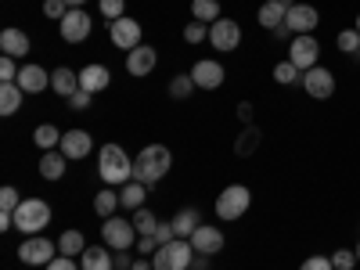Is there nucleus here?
Instances as JSON below:
<instances>
[{"mask_svg": "<svg viewBox=\"0 0 360 270\" xmlns=\"http://www.w3.org/2000/svg\"><path fill=\"white\" fill-rule=\"evenodd\" d=\"M98 173L108 188H119V184H130L134 180V162L119 144H105L98 152Z\"/></svg>", "mask_w": 360, "mask_h": 270, "instance_id": "obj_1", "label": "nucleus"}, {"mask_svg": "<svg viewBox=\"0 0 360 270\" xmlns=\"http://www.w3.org/2000/svg\"><path fill=\"white\" fill-rule=\"evenodd\" d=\"M173 166V155L166 144H148L144 152L137 155L134 162V180H141V184H155V180H162Z\"/></svg>", "mask_w": 360, "mask_h": 270, "instance_id": "obj_2", "label": "nucleus"}, {"mask_svg": "<svg viewBox=\"0 0 360 270\" xmlns=\"http://www.w3.org/2000/svg\"><path fill=\"white\" fill-rule=\"evenodd\" d=\"M155 270H191L195 263V245L188 238H173V242L159 245V252L152 256Z\"/></svg>", "mask_w": 360, "mask_h": 270, "instance_id": "obj_3", "label": "nucleus"}, {"mask_svg": "<svg viewBox=\"0 0 360 270\" xmlns=\"http://www.w3.org/2000/svg\"><path fill=\"white\" fill-rule=\"evenodd\" d=\"M51 224V205L44 198H22V205L15 209V227L22 234H40Z\"/></svg>", "mask_w": 360, "mask_h": 270, "instance_id": "obj_4", "label": "nucleus"}, {"mask_svg": "<svg viewBox=\"0 0 360 270\" xmlns=\"http://www.w3.org/2000/svg\"><path fill=\"white\" fill-rule=\"evenodd\" d=\"M249 205H252V191L245 184H231L217 198V217L220 220H242L249 213Z\"/></svg>", "mask_w": 360, "mask_h": 270, "instance_id": "obj_5", "label": "nucleus"}, {"mask_svg": "<svg viewBox=\"0 0 360 270\" xmlns=\"http://www.w3.org/2000/svg\"><path fill=\"white\" fill-rule=\"evenodd\" d=\"M101 238H105V245H108L112 252H127V249L134 245V238H141V234H137L134 220H123V217H108V220L101 224Z\"/></svg>", "mask_w": 360, "mask_h": 270, "instance_id": "obj_6", "label": "nucleus"}, {"mask_svg": "<svg viewBox=\"0 0 360 270\" xmlns=\"http://www.w3.org/2000/svg\"><path fill=\"white\" fill-rule=\"evenodd\" d=\"M54 252H58V245H51V238L29 234L25 242H22V249H18V259H22L25 266H47V263L54 259Z\"/></svg>", "mask_w": 360, "mask_h": 270, "instance_id": "obj_7", "label": "nucleus"}, {"mask_svg": "<svg viewBox=\"0 0 360 270\" xmlns=\"http://www.w3.org/2000/svg\"><path fill=\"white\" fill-rule=\"evenodd\" d=\"M108 40L119 47V51H134V47H141V22L137 18H115V22H108Z\"/></svg>", "mask_w": 360, "mask_h": 270, "instance_id": "obj_8", "label": "nucleus"}, {"mask_svg": "<svg viewBox=\"0 0 360 270\" xmlns=\"http://www.w3.org/2000/svg\"><path fill=\"white\" fill-rule=\"evenodd\" d=\"M303 90L310 98H317V101H328L335 94V76H332V69H324V65H314V69H307L303 72Z\"/></svg>", "mask_w": 360, "mask_h": 270, "instance_id": "obj_9", "label": "nucleus"}, {"mask_svg": "<svg viewBox=\"0 0 360 270\" xmlns=\"http://www.w3.org/2000/svg\"><path fill=\"white\" fill-rule=\"evenodd\" d=\"M285 25L295 37H314V29L321 25V15H317L314 4H292L288 15H285Z\"/></svg>", "mask_w": 360, "mask_h": 270, "instance_id": "obj_10", "label": "nucleus"}, {"mask_svg": "<svg viewBox=\"0 0 360 270\" xmlns=\"http://www.w3.org/2000/svg\"><path fill=\"white\" fill-rule=\"evenodd\" d=\"M317 58H321V44H317L314 37H292V44H288V62H292L299 72L314 69Z\"/></svg>", "mask_w": 360, "mask_h": 270, "instance_id": "obj_11", "label": "nucleus"}, {"mask_svg": "<svg viewBox=\"0 0 360 270\" xmlns=\"http://www.w3.org/2000/svg\"><path fill=\"white\" fill-rule=\"evenodd\" d=\"M58 29H62V40L65 44H83L90 37V29H94V22H90V15L83 8H69V15L58 22Z\"/></svg>", "mask_w": 360, "mask_h": 270, "instance_id": "obj_12", "label": "nucleus"}, {"mask_svg": "<svg viewBox=\"0 0 360 270\" xmlns=\"http://www.w3.org/2000/svg\"><path fill=\"white\" fill-rule=\"evenodd\" d=\"M209 44H213L217 51H238V44H242V25L231 22V18H217L213 25H209Z\"/></svg>", "mask_w": 360, "mask_h": 270, "instance_id": "obj_13", "label": "nucleus"}, {"mask_svg": "<svg viewBox=\"0 0 360 270\" xmlns=\"http://www.w3.org/2000/svg\"><path fill=\"white\" fill-rule=\"evenodd\" d=\"M188 242L195 245L198 256H217V252H224V231L213 227V224H198V231L188 238Z\"/></svg>", "mask_w": 360, "mask_h": 270, "instance_id": "obj_14", "label": "nucleus"}, {"mask_svg": "<svg viewBox=\"0 0 360 270\" xmlns=\"http://www.w3.org/2000/svg\"><path fill=\"white\" fill-rule=\"evenodd\" d=\"M191 79H195L198 90H217V86H224L227 72H224L220 62H213V58H202V62H195V69H191Z\"/></svg>", "mask_w": 360, "mask_h": 270, "instance_id": "obj_15", "label": "nucleus"}, {"mask_svg": "<svg viewBox=\"0 0 360 270\" xmlns=\"http://www.w3.org/2000/svg\"><path fill=\"white\" fill-rule=\"evenodd\" d=\"M58 152H65V159H86L90 152H94V137H90L86 130H65L62 134V148Z\"/></svg>", "mask_w": 360, "mask_h": 270, "instance_id": "obj_16", "label": "nucleus"}, {"mask_svg": "<svg viewBox=\"0 0 360 270\" xmlns=\"http://www.w3.org/2000/svg\"><path fill=\"white\" fill-rule=\"evenodd\" d=\"M155 65H159V51L148 47V44H141V47H134V51L127 54V72H130V76H148Z\"/></svg>", "mask_w": 360, "mask_h": 270, "instance_id": "obj_17", "label": "nucleus"}, {"mask_svg": "<svg viewBox=\"0 0 360 270\" xmlns=\"http://www.w3.org/2000/svg\"><path fill=\"white\" fill-rule=\"evenodd\" d=\"M15 83L25 90V94H44V90L51 86V72L40 69V65H22V72H18Z\"/></svg>", "mask_w": 360, "mask_h": 270, "instance_id": "obj_18", "label": "nucleus"}, {"mask_svg": "<svg viewBox=\"0 0 360 270\" xmlns=\"http://www.w3.org/2000/svg\"><path fill=\"white\" fill-rule=\"evenodd\" d=\"M108 83H112V72H108L105 65H86V69H79V86L86 90V94H101V90H108Z\"/></svg>", "mask_w": 360, "mask_h": 270, "instance_id": "obj_19", "label": "nucleus"}, {"mask_svg": "<svg viewBox=\"0 0 360 270\" xmlns=\"http://www.w3.org/2000/svg\"><path fill=\"white\" fill-rule=\"evenodd\" d=\"M79 270H115V256L108 252V245H86V252L79 256Z\"/></svg>", "mask_w": 360, "mask_h": 270, "instance_id": "obj_20", "label": "nucleus"}, {"mask_svg": "<svg viewBox=\"0 0 360 270\" xmlns=\"http://www.w3.org/2000/svg\"><path fill=\"white\" fill-rule=\"evenodd\" d=\"M51 90L69 101L76 90H79V72H72V69H65V65H58V69L51 72Z\"/></svg>", "mask_w": 360, "mask_h": 270, "instance_id": "obj_21", "label": "nucleus"}, {"mask_svg": "<svg viewBox=\"0 0 360 270\" xmlns=\"http://www.w3.org/2000/svg\"><path fill=\"white\" fill-rule=\"evenodd\" d=\"M29 37L22 33V29H4V33H0V51H4L8 58H25L29 54Z\"/></svg>", "mask_w": 360, "mask_h": 270, "instance_id": "obj_22", "label": "nucleus"}, {"mask_svg": "<svg viewBox=\"0 0 360 270\" xmlns=\"http://www.w3.org/2000/svg\"><path fill=\"white\" fill-rule=\"evenodd\" d=\"M285 15H288V8L285 4H274V0H263V8H259V25L263 29H270V33H278V29L285 25Z\"/></svg>", "mask_w": 360, "mask_h": 270, "instance_id": "obj_23", "label": "nucleus"}, {"mask_svg": "<svg viewBox=\"0 0 360 270\" xmlns=\"http://www.w3.org/2000/svg\"><path fill=\"white\" fill-rule=\"evenodd\" d=\"M65 166H69L65 152H44V159H40V176H44V180H62V176H65Z\"/></svg>", "mask_w": 360, "mask_h": 270, "instance_id": "obj_24", "label": "nucleus"}, {"mask_svg": "<svg viewBox=\"0 0 360 270\" xmlns=\"http://www.w3.org/2000/svg\"><path fill=\"white\" fill-rule=\"evenodd\" d=\"M22 94L25 90L18 83H0V115H15L22 108Z\"/></svg>", "mask_w": 360, "mask_h": 270, "instance_id": "obj_25", "label": "nucleus"}, {"mask_svg": "<svg viewBox=\"0 0 360 270\" xmlns=\"http://www.w3.org/2000/svg\"><path fill=\"white\" fill-rule=\"evenodd\" d=\"M33 141H37L40 152H54V148H62V130H58L54 123H40L33 130Z\"/></svg>", "mask_w": 360, "mask_h": 270, "instance_id": "obj_26", "label": "nucleus"}, {"mask_svg": "<svg viewBox=\"0 0 360 270\" xmlns=\"http://www.w3.org/2000/svg\"><path fill=\"white\" fill-rule=\"evenodd\" d=\"M144 198H148V184H141V180H130V184H123V191H119L123 209H144Z\"/></svg>", "mask_w": 360, "mask_h": 270, "instance_id": "obj_27", "label": "nucleus"}, {"mask_svg": "<svg viewBox=\"0 0 360 270\" xmlns=\"http://www.w3.org/2000/svg\"><path fill=\"white\" fill-rule=\"evenodd\" d=\"M86 252V238L83 231H65L58 238V256H83Z\"/></svg>", "mask_w": 360, "mask_h": 270, "instance_id": "obj_28", "label": "nucleus"}, {"mask_svg": "<svg viewBox=\"0 0 360 270\" xmlns=\"http://www.w3.org/2000/svg\"><path fill=\"white\" fill-rule=\"evenodd\" d=\"M169 224H173L176 238H191V234L198 231V224H202V220H198V213H195V209H180V213H176Z\"/></svg>", "mask_w": 360, "mask_h": 270, "instance_id": "obj_29", "label": "nucleus"}, {"mask_svg": "<svg viewBox=\"0 0 360 270\" xmlns=\"http://www.w3.org/2000/svg\"><path fill=\"white\" fill-rule=\"evenodd\" d=\"M119 205H123V202H119V191H112V188H105V191L94 195V213H98L101 220L115 217V209H119Z\"/></svg>", "mask_w": 360, "mask_h": 270, "instance_id": "obj_30", "label": "nucleus"}, {"mask_svg": "<svg viewBox=\"0 0 360 270\" xmlns=\"http://www.w3.org/2000/svg\"><path fill=\"white\" fill-rule=\"evenodd\" d=\"M191 15H195V22L213 25L220 18V0H191Z\"/></svg>", "mask_w": 360, "mask_h": 270, "instance_id": "obj_31", "label": "nucleus"}, {"mask_svg": "<svg viewBox=\"0 0 360 270\" xmlns=\"http://www.w3.org/2000/svg\"><path fill=\"white\" fill-rule=\"evenodd\" d=\"M134 227H137L141 238H148V234L159 231V217L152 213V209H134Z\"/></svg>", "mask_w": 360, "mask_h": 270, "instance_id": "obj_32", "label": "nucleus"}, {"mask_svg": "<svg viewBox=\"0 0 360 270\" xmlns=\"http://www.w3.org/2000/svg\"><path fill=\"white\" fill-rule=\"evenodd\" d=\"M191 90H195V79H191V72H180V76H173L169 79V98H188L191 94Z\"/></svg>", "mask_w": 360, "mask_h": 270, "instance_id": "obj_33", "label": "nucleus"}, {"mask_svg": "<svg viewBox=\"0 0 360 270\" xmlns=\"http://www.w3.org/2000/svg\"><path fill=\"white\" fill-rule=\"evenodd\" d=\"M256 148H259V130H256V127L242 130V137H238V144H234V152H238V155H252Z\"/></svg>", "mask_w": 360, "mask_h": 270, "instance_id": "obj_34", "label": "nucleus"}, {"mask_svg": "<svg viewBox=\"0 0 360 270\" xmlns=\"http://www.w3.org/2000/svg\"><path fill=\"white\" fill-rule=\"evenodd\" d=\"M274 79H278L281 86H288V83H299V79H303V72H299L292 62H278V65H274Z\"/></svg>", "mask_w": 360, "mask_h": 270, "instance_id": "obj_35", "label": "nucleus"}, {"mask_svg": "<svg viewBox=\"0 0 360 270\" xmlns=\"http://www.w3.org/2000/svg\"><path fill=\"white\" fill-rule=\"evenodd\" d=\"M335 44H339L342 54H356V51H360V33H356V29H342Z\"/></svg>", "mask_w": 360, "mask_h": 270, "instance_id": "obj_36", "label": "nucleus"}, {"mask_svg": "<svg viewBox=\"0 0 360 270\" xmlns=\"http://www.w3.org/2000/svg\"><path fill=\"white\" fill-rule=\"evenodd\" d=\"M22 205V198H18V191L8 184V188H0V213H11L15 217V209Z\"/></svg>", "mask_w": 360, "mask_h": 270, "instance_id": "obj_37", "label": "nucleus"}, {"mask_svg": "<svg viewBox=\"0 0 360 270\" xmlns=\"http://www.w3.org/2000/svg\"><path fill=\"white\" fill-rule=\"evenodd\" d=\"M184 40H188V44L209 40V25H205V22H188V25H184Z\"/></svg>", "mask_w": 360, "mask_h": 270, "instance_id": "obj_38", "label": "nucleus"}, {"mask_svg": "<svg viewBox=\"0 0 360 270\" xmlns=\"http://www.w3.org/2000/svg\"><path fill=\"white\" fill-rule=\"evenodd\" d=\"M332 263H335V270H353L360 259H356V249H339V252H332Z\"/></svg>", "mask_w": 360, "mask_h": 270, "instance_id": "obj_39", "label": "nucleus"}, {"mask_svg": "<svg viewBox=\"0 0 360 270\" xmlns=\"http://www.w3.org/2000/svg\"><path fill=\"white\" fill-rule=\"evenodd\" d=\"M44 15H47L51 22H62V18L69 15V4H65V0H44Z\"/></svg>", "mask_w": 360, "mask_h": 270, "instance_id": "obj_40", "label": "nucleus"}, {"mask_svg": "<svg viewBox=\"0 0 360 270\" xmlns=\"http://www.w3.org/2000/svg\"><path fill=\"white\" fill-rule=\"evenodd\" d=\"M123 11H127V0H101V15H105L108 22L123 18Z\"/></svg>", "mask_w": 360, "mask_h": 270, "instance_id": "obj_41", "label": "nucleus"}, {"mask_svg": "<svg viewBox=\"0 0 360 270\" xmlns=\"http://www.w3.org/2000/svg\"><path fill=\"white\" fill-rule=\"evenodd\" d=\"M18 72H22V69L15 65V58H8V54L0 58V83H15V79H18Z\"/></svg>", "mask_w": 360, "mask_h": 270, "instance_id": "obj_42", "label": "nucleus"}, {"mask_svg": "<svg viewBox=\"0 0 360 270\" xmlns=\"http://www.w3.org/2000/svg\"><path fill=\"white\" fill-rule=\"evenodd\" d=\"M299 270H335V263H332V256H310V259H303Z\"/></svg>", "mask_w": 360, "mask_h": 270, "instance_id": "obj_43", "label": "nucleus"}, {"mask_svg": "<svg viewBox=\"0 0 360 270\" xmlns=\"http://www.w3.org/2000/svg\"><path fill=\"white\" fill-rule=\"evenodd\" d=\"M159 252V242H155V234H148V238H137V256H155Z\"/></svg>", "mask_w": 360, "mask_h": 270, "instance_id": "obj_44", "label": "nucleus"}, {"mask_svg": "<svg viewBox=\"0 0 360 270\" xmlns=\"http://www.w3.org/2000/svg\"><path fill=\"white\" fill-rule=\"evenodd\" d=\"M90 98H94V94H86V90L79 86L76 94L69 98V108H72V112H83V108H90Z\"/></svg>", "mask_w": 360, "mask_h": 270, "instance_id": "obj_45", "label": "nucleus"}, {"mask_svg": "<svg viewBox=\"0 0 360 270\" xmlns=\"http://www.w3.org/2000/svg\"><path fill=\"white\" fill-rule=\"evenodd\" d=\"M47 270H79V266L72 263V256H54V259L47 263Z\"/></svg>", "mask_w": 360, "mask_h": 270, "instance_id": "obj_46", "label": "nucleus"}, {"mask_svg": "<svg viewBox=\"0 0 360 270\" xmlns=\"http://www.w3.org/2000/svg\"><path fill=\"white\" fill-rule=\"evenodd\" d=\"M173 238H176L173 224H159V231H155V242H159V245H166V242H173Z\"/></svg>", "mask_w": 360, "mask_h": 270, "instance_id": "obj_47", "label": "nucleus"}, {"mask_svg": "<svg viewBox=\"0 0 360 270\" xmlns=\"http://www.w3.org/2000/svg\"><path fill=\"white\" fill-rule=\"evenodd\" d=\"M134 266V259H130V249L127 252H115V270H130Z\"/></svg>", "mask_w": 360, "mask_h": 270, "instance_id": "obj_48", "label": "nucleus"}, {"mask_svg": "<svg viewBox=\"0 0 360 270\" xmlns=\"http://www.w3.org/2000/svg\"><path fill=\"white\" fill-rule=\"evenodd\" d=\"M130 270H155V263H152V256H137Z\"/></svg>", "mask_w": 360, "mask_h": 270, "instance_id": "obj_49", "label": "nucleus"}, {"mask_svg": "<svg viewBox=\"0 0 360 270\" xmlns=\"http://www.w3.org/2000/svg\"><path fill=\"white\" fill-rule=\"evenodd\" d=\"M238 119H242V123H249V119H252V101H242V105H238Z\"/></svg>", "mask_w": 360, "mask_h": 270, "instance_id": "obj_50", "label": "nucleus"}, {"mask_svg": "<svg viewBox=\"0 0 360 270\" xmlns=\"http://www.w3.org/2000/svg\"><path fill=\"white\" fill-rule=\"evenodd\" d=\"M65 4H69V8H83V4H86V0H65Z\"/></svg>", "mask_w": 360, "mask_h": 270, "instance_id": "obj_51", "label": "nucleus"}, {"mask_svg": "<svg viewBox=\"0 0 360 270\" xmlns=\"http://www.w3.org/2000/svg\"><path fill=\"white\" fill-rule=\"evenodd\" d=\"M274 4H285V8H292V4H295V0H274Z\"/></svg>", "mask_w": 360, "mask_h": 270, "instance_id": "obj_52", "label": "nucleus"}, {"mask_svg": "<svg viewBox=\"0 0 360 270\" xmlns=\"http://www.w3.org/2000/svg\"><path fill=\"white\" fill-rule=\"evenodd\" d=\"M353 29H356V33H360V15H356V25H353Z\"/></svg>", "mask_w": 360, "mask_h": 270, "instance_id": "obj_53", "label": "nucleus"}, {"mask_svg": "<svg viewBox=\"0 0 360 270\" xmlns=\"http://www.w3.org/2000/svg\"><path fill=\"white\" fill-rule=\"evenodd\" d=\"M356 259H360V242H356Z\"/></svg>", "mask_w": 360, "mask_h": 270, "instance_id": "obj_54", "label": "nucleus"}, {"mask_svg": "<svg viewBox=\"0 0 360 270\" xmlns=\"http://www.w3.org/2000/svg\"><path fill=\"white\" fill-rule=\"evenodd\" d=\"M191 270H198V266H191Z\"/></svg>", "mask_w": 360, "mask_h": 270, "instance_id": "obj_55", "label": "nucleus"}]
</instances>
